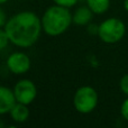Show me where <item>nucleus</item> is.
<instances>
[{
	"instance_id": "nucleus-4",
	"label": "nucleus",
	"mask_w": 128,
	"mask_h": 128,
	"mask_svg": "<svg viewBox=\"0 0 128 128\" xmlns=\"http://www.w3.org/2000/svg\"><path fill=\"white\" fill-rule=\"evenodd\" d=\"M98 100L99 97L96 89L89 86H83L75 91L73 97V106L78 112L86 115L96 109Z\"/></svg>"
},
{
	"instance_id": "nucleus-16",
	"label": "nucleus",
	"mask_w": 128,
	"mask_h": 128,
	"mask_svg": "<svg viewBox=\"0 0 128 128\" xmlns=\"http://www.w3.org/2000/svg\"><path fill=\"white\" fill-rule=\"evenodd\" d=\"M98 29H99V26H96V25H89L88 26V32L90 34H98Z\"/></svg>"
},
{
	"instance_id": "nucleus-3",
	"label": "nucleus",
	"mask_w": 128,
	"mask_h": 128,
	"mask_svg": "<svg viewBox=\"0 0 128 128\" xmlns=\"http://www.w3.org/2000/svg\"><path fill=\"white\" fill-rule=\"evenodd\" d=\"M126 34V25L119 18L111 17L104 20L99 25L98 36L107 44H115L124 38Z\"/></svg>"
},
{
	"instance_id": "nucleus-13",
	"label": "nucleus",
	"mask_w": 128,
	"mask_h": 128,
	"mask_svg": "<svg viewBox=\"0 0 128 128\" xmlns=\"http://www.w3.org/2000/svg\"><path fill=\"white\" fill-rule=\"evenodd\" d=\"M119 86H120V90L122 91V93H125L128 97V73L120 79Z\"/></svg>"
},
{
	"instance_id": "nucleus-8",
	"label": "nucleus",
	"mask_w": 128,
	"mask_h": 128,
	"mask_svg": "<svg viewBox=\"0 0 128 128\" xmlns=\"http://www.w3.org/2000/svg\"><path fill=\"white\" fill-rule=\"evenodd\" d=\"M93 12L88 6L86 7H80L74 11L72 15L73 24L79 25V26H84V25H89L90 22L92 20Z\"/></svg>"
},
{
	"instance_id": "nucleus-1",
	"label": "nucleus",
	"mask_w": 128,
	"mask_h": 128,
	"mask_svg": "<svg viewBox=\"0 0 128 128\" xmlns=\"http://www.w3.org/2000/svg\"><path fill=\"white\" fill-rule=\"evenodd\" d=\"M4 28L14 45L25 48L33 46L43 30L42 19L33 11H20L14 15Z\"/></svg>"
},
{
	"instance_id": "nucleus-9",
	"label": "nucleus",
	"mask_w": 128,
	"mask_h": 128,
	"mask_svg": "<svg viewBox=\"0 0 128 128\" xmlns=\"http://www.w3.org/2000/svg\"><path fill=\"white\" fill-rule=\"evenodd\" d=\"M11 119L16 122H25L29 118V109L28 106L22 102H16L14 107L11 108L10 112Z\"/></svg>"
},
{
	"instance_id": "nucleus-11",
	"label": "nucleus",
	"mask_w": 128,
	"mask_h": 128,
	"mask_svg": "<svg viewBox=\"0 0 128 128\" xmlns=\"http://www.w3.org/2000/svg\"><path fill=\"white\" fill-rule=\"evenodd\" d=\"M9 42H10V40L8 37L7 32L4 30V28H0V51L6 48Z\"/></svg>"
},
{
	"instance_id": "nucleus-15",
	"label": "nucleus",
	"mask_w": 128,
	"mask_h": 128,
	"mask_svg": "<svg viewBox=\"0 0 128 128\" xmlns=\"http://www.w3.org/2000/svg\"><path fill=\"white\" fill-rule=\"evenodd\" d=\"M7 20L8 19H7V16H6V14H4V9L0 8V28H4V27L6 26Z\"/></svg>"
},
{
	"instance_id": "nucleus-7",
	"label": "nucleus",
	"mask_w": 128,
	"mask_h": 128,
	"mask_svg": "<svg viewBox=\"0 0 128 128\" xmlns=\"http://www.w3.org/2000/svg\"><path fill=\"white\" fill-rule=\"evenodd\" d=\"M14 90L4 86H0V116L9 114L14 104H16Z\"/></svg>"
},
{
	"instance_id": "nucleus-2",
	"label": "nucleus",
	"mask_w": 128,
	"mask_h": 128,
	"mask_svg": "<svg viewBox=\"0 0 128 128\" xmlns=\"http://www.w3.org/2000/svg\"><path fill=\"white\" fill-rule=\"evenodd\" d=\"M73 22L72 15L68 8L54 4L45 10L42 17V27L48 36L62 35Z\"/></svg>"
},
{
	"instance_id": "nucleus-14",
	"label": "nucleus",
	"mask_w": 128,
	"mask_h": 128,
	"mask_svg": "<svg viewBox=\"0 0 128 128\" xmlns=\"http://www.w3.org/2000/svg\"><path fill=\"white\" fill-rule=\"evenodd\" d=\"M120 114H122V118L128 122V97L122 104V107H120Z\"/></svg>"
},
{
	"instance_id": "nucleus-19",
	"label": "nucleus",
	"mask_w": 128,
	"mask_h": 128,
	"mask_svg": "<svg viewBox=\"0 0 128 128\" xmlns=\"http://www.w3.org/2000/svg\"><path fill=\"white\" fill-rule=\"evenodd\" d=\"M4 122H2V120L0 119V127H4Z\"/></svg>"
},
{
	"instance_id": "nucleus-12",
	"label": "nucleus",
	"mask_w": 128,
	"mask_h": 128,
	"mask_svg": "<svg viewBox=\"0 0 128 128\" xmlns=\"http://www.w3.org/2000/svg\"><path fill=\"white\" fill-rule=\"evenodd\" d=\"M78 1H79V0H53V2L55 4H58V6H62V7H66V8H71V7L75 6Z\"/></svg>"
},
{
	"instance_id": "nucleus-17",
	"label": "nucleus",
	"mask_w": 128,
	"mask_h": 128,
	"mask_svg": "<svg viewBox=\"0 0 128 128\" xmlns=\"http://www.w3.org/2000/svg\"><path fill=\"white\" fill-rule=\"evenodd\" d=\"M124 8L128 11V0H124Z\"/></svg>"
},
{
	"instance_id": "nucleus-10",
	"label": "nucleus",
	"mask_w": 128,
	"mask_h": 128,
	"mask_svg": "<svg viewBox=\"0 0 128 128\" xmlns=\"http://www.w3.org/2000/svg\"><path fill=\"white\" fill-rule=\"evenodd\" d=\"M86 4L93 14L102 15L108 11L110 7V0H86Z\"/></svg>"
},
{
	"instance_id": "nucleus-5",
	"label": "nucleus",
	"mask_w": 128,
	"mask_h": 128,
	"mask_svg": "<svg viewBox=\"0 0 128 128\" xmlns=\"http://www.w3.org/2000/svg\"><path fill=\"white\" fill-rule=\"evenodd\" d=\"M14 94L16 101L25 104H30L37 97V88L32 80H19L14 86Z\"/></svg>"
},
{
	"instance_id": "nucleus-6",
	"label": "nucleus",
	"mask_w": 128,
	"mask_h": 128,
	"mask_svg": "<svg viewBox=\"0 0 128 128\" xmlns=\"http://www.w3.org/2000/svg\"><path fill=\"white\" fill-rule=\"evenodd\" d=\"M7 68L14 74H24L30 68V58L22 52H15L7 58Z\"/></svg>"
},
{
	"instance_id": "nucleus-18",
	"label": "nucleus",
	"mask_w": 128,
	"mask_h": 128,
	"mask_svg": "<svg viewBox=\"0 0 128 128\" xmlns=\"http://www.w3.org/2000/svg\"><path fill=\"white\" fill-rule=\"evenodd\" d=\"M7 1H8V0H0V4H6Z\"/></svg>"
}]
</instances>
